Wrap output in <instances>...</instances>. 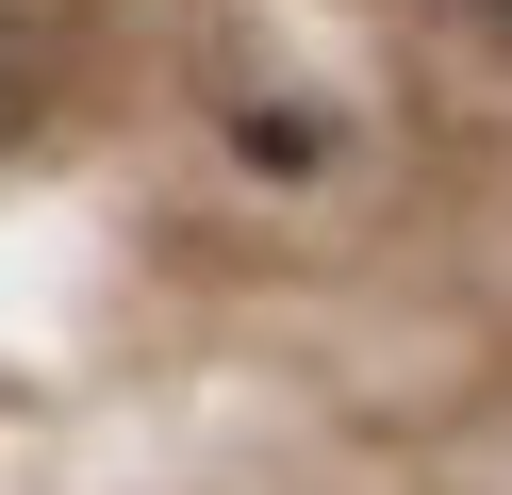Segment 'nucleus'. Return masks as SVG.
I'll use <instances>...</instances> for the list:
<instances>
[{
	"instance_id": "obj_1",
	"label": "nucleus",
	"mask_w": 512,
	"mask_h": 495,
	"mask_svg": "<svg viewBox=\"0 0 512 495\" xmlns=\"http://www.w3.org/2000/svg\"><path fill=\"white\" fill-rule=\"evenodd\" d=\"M430 17H446V33H496V50H512V0H430Z\"/></svg>"
}]
</instances>
